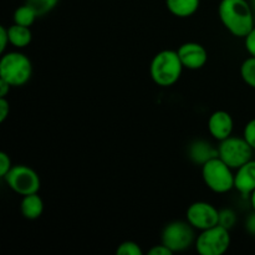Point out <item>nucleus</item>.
<instances>
[{
	"mask_svg": "<svg viewBox=\"0 0 255 255\" xmlns=\"http://www.w3.org/2000/svg\"><path fill=\"white\" fill-rule=\"evenodd\" d=\"M218 15L223 26L237 37H246L255 26L253 7L248 0H221Z\"/></svg>",
	"mask_w": 255,
	"mask_h": 255,
	"instance_id": "1",
	"label": "nucleus"
},
{
	"mask_svg": "<svg viewBox=\"0 0 255 255\" xmlns=\"http://www.w3.org/2000/svg\"><path fill=\"white\" fill-rule=\"evenodd\" d=\"M183 69L177 50H162L151 60L149 76L158 86L169 87L181 79Z\"/></svg>",
	"mask_w": 255,
	"mask_h": 255,
	"instance_id": "2",
	"label": "nucleus"
},
{
	"mask_svg": "<svg viewBox=\"0 0 255 255\" xmlns=\"http://www.w3.org/2000/svg\"><path fill=\"white\" fill-rule=\"evenodd\" d=\"M32 76V62L25 54L10 51L2 54L0 60V79L12 87L26 85Z\"/></svg>",
	"mask_w": 255,
	"mask_h": 255,
	"instance_id": "3",
	"label": "nucleus"
},
{
	"mask_svg": "<svg viewBox=\"0 0 255 255\" xmlns=\"http://www.w3.org/2000/svg\"><path fill=\"white\" fill-rule=\"evenodd\" d=\"M234 169L218 157L209 159L202 166L204 184L214 193H228L234 189Z\"/></svg>",
	"mask_w": 255,
	"mask_h": 255,
	"instance_id": "4",
	"label": "nucleus"
},
{
	"mask_svg": "<svg viewBox=\"0 0 255 255\" xmlns=\"http://www.w3.org/2000/svg\"><path fill=\"white\" fill-rule=\"evenodd\" d=\"M196 229L187 221H173L164 226L161 233V243L172 251V253H182L196 242Z\"/></svg>",
	"mask_w": 255,
	"mask_h": 255,
	"instance_id": "5",
	"label": "nucleus"
},
{
	"mask_svg": "<svg viewBox=\"0 0 255 255\" xmlns=\"http://www.w3.org/2000/svg\"><path fill=\"white\" fill-rule=\"evenodd\" d=\"M231 243V231L217 224L201 231L194 242V248L201 255H223L227 253Z\"/></svg>",
	"mask_w": 255,
	"mask_h": 255,
	"instance_id": "6",
	"label": "nucleus"
},
{
	"mask_svg": "<svg viewBox=\"0 0 255 255\" xmlns=\"http://www.w3.org/2000/svg\"><path fill=\"white\" fill-rule=\"evenodd\" d=\"M253 151L251 144L244 137L231 136L219 142V158L226 162L232 169H238L248 161L253 159Z\"/></svg>",
	"mask_w": 255,
	"mask_h": 255,
	"instance_id": "7",
	"label": "nucleus"
},
{
	"mask_svg": "<svg viewBox=\"0 0 255 255\" xmlns=\"http://www.w3.org/2000/svg\"><path fill=\"white\" fill-rule=\"evenodd\" d=\"M4 179L9 188L19 196L37 193L41 187L39 174L31 167L25 166V164L12 166Z\"/></svg>",
	"mask_w": 255,
	"mask_h": 255,
	"instance_id": "8",
	"label": "nucleus"
},
{
	"mask_svg": "<svg viewBox=\"0 0 255 255\" xmlns=\"http://www.w3.org/2000/svg\"><path fill=\"white\" fill-rule=\"evenodd\" d=\"M186 219L196 231H204L219 223V209L208 202H194L187 208Z\"/></svg>",
	"mask_w": 255,
	"mask_h": 255,
	"instance_id": "9",
	"label": "nucleus"
},
{
	"mask_svg": "<svg viewBox=\"0 0 255 255\" xmlns=\"http://www.w3.org/2000/svg\"><path fill=\"white\" fill-rule=\"evenodd\" d=\"M177 52L184 69L193 70V71L201 70L202 67L206 66L208 61V52L206 47L199 42H184L177 49Z\"/></svg>",
	"mask_w": 255,
	"mask_h": 255,
	"instance_id": "10",
	"label": "nucleus"
},
{
	"mask_svg": "<svg viewBox=\"0 0 255 255\" xmlns=\"http://www.w3.org/2000/svg\"><path fill=\"white\" fill-rule=\"evenodd\" d=\"M234 129V120L229 112L218 110L208 119V131L217 141H223L232 136Z\"/></svg>",
	"mask_w": 255,
	"mask_h": 255,
	"instance_id": "11",
	"label": "nucleus"
},
{
	"mask_svg": "<svg viewBox=\"0 0 255 255\" xmlns=\"http://www.w3.org/2000/svg\"><path fill=\"white\" fill-rule=\"evenodd\" d=\"M234 189L247 198L255 191V159H251L236 169Z\"/></svg>",
	"mask_w": 255,
	"mask_h": 255,
	"instance_id": "12",
	"label": "nucleus"
},
{
	"mask_svg": "<svg viewBox=\"0 0 255 255\" xmlns=\"http://www.w3.org/2000/svg\"><path fill=\"white\" fill-rule=\"evenodd\" d=\"M188 156L193 163L203 166L209 159L218 157V147H214L211 142L206 139H197L189 144Z\"/></svg>",
	"mask_w": 255,
	"mask_h": 255,
	"instance_id": "13",
	"label": "nucleus"
},
{
	"mask_svg": "<svg viewBox=\"0 0 255 255\" xmlns=\"http://www.w3.org/2000/svg\"><path fill=\"white\" fill-rule=\"evenodd\" d=\"M44 201L39 196V193L22 196L21 202H20V212L22 217L29 221L39 219L44 213Z\"/></svg>",
	"mask_w": 255,
	"mask_h": 255,
	"instance_id": "14",
	"label": "nucleus"
},
{
	"mask_svg": "<svg viewBox=\"0 0 255 255\" xmlns=\"http://www.w3.org/2000/svg\"><path fill=\"white\" fill-rule=\"evenodd\" d=\"M166 6L177 17H189L198 11L201 0H166Z\"/></svg>",
	"mask_w": 255,
	"mask_h": 255,
	"instance_id": "15",
	"label": "nucleus"
},
{
	"mask_svg": "<svg viewBox=\"0 0 255 255\" xmlns=\"http://www.w3.org/2000/svg\"><path fill=\"white\" fill-rule=\"evenodd\" d=\"M7 32H9L10 45L16 49H24L32 41V32L29 26H22L14 22L7 27Z\"/></svg>",
	"mask_w": 255,
	"mask_h": 255,
	"instance_id": "16",
	"label": "nucleus"
},
{
	"mask_svg": "<svg viewBox=\"0 0 255 255\" xmlns=\"http://www.w3.org/2000/svg\"><path fill=\"white\" fill-rule=\"evenodd\" d=\"M36 17L37 14L35 12V10L30 5H27L26 2L24 5H21V6L16 7L14 11V15H12V20H14L15 24L29 27L34 24Z\"/></svg>",
	"mask_w": 255,
	"mask_h": 255,
	"instance_id": "17",
	"label": "nucleus"
},
{
	"mask_svg": "<svg viewBox=\"0 0 255 255\" xmlns=\"http://www.w3.org/2000/svg\"><path fill=\"white\" fill-rule=\"evenodd\" d=\"M241 76L252 89H255V56L248 57L241 65Z\"/></svg>",
	"mask_w": 255,
	"mask_h": 255,
	"instance_id": "18",
	"label": "nucleus"
},
{
	"mask_svg": "<svg viewBox=\"0 0 255 255\" xmlns=\"http://www.w3.org/2000/svg\"><path fill=\"white\" fill-rule=\"evenodd\" d=\"M59 1L60 0H26L25 2L35 10L37 16H44L52 11L59 4Z\"/></svg>",
	"mask_w": 255,
	"mask_h": 255,
	"instance_id": "19",
	"label": "nucleus"
},
{
	"mask_svg": "<svg viewBox=\"0 0 255 255\" xmlns=\"http://www.w3.org/2000/svg\"><path fill=\"white\" fill-rule=\"evenodd\" d=\"M219 226L224 227V228L232 229L237 224V213L232 208H223L219 209Z\"/></svg>",
	"mask_w": 255,
	"mask_h": 255,
	"instance_id": "20",
	"label": "nucleus"
},
{
	"mask_svg": "<svg viewBox=\"0 0 255 255\" xmlns=\"http://www.w3.org/2000/svg\"><path fill=\"white\" fill-rule=\"evenodd\" d=\"M117 255H143V251L138 243L133 241H125L119 244L116 249Z\"/></svg>",
	"mask_w": 255,
	"mask_h": 255,
	"instance_id": "21",
	"label": "nucleus"
},
{
	"mask_svg": "<svg viewBox=\"0 0 255 255\" xmlns=\"http://www.w3.org/2000/svg\"><path fill=\"white\" fill-rule=\"evenodd\" d=\"M243 137L244 139L251 144L252 148L255 151V119L251 120V121L246 125L243 131Z\"/></svg>",
	"mask_w": 255,
	"mask_h": 255,
	"instance_id": "22",
	"label": "nucleus"
},
{
	"mask_svg": "<svg viewBox=\"0 0 255 255\" xmlns=\"http://www.w3.org/2000/svg\"><path fill=\"white\" fill-rule=\"evenodd\" d=\"M14 166L11 162V158H10L9 154L6 152L1 151L0 152V177L4 178L7 174V172L11 169V167Z\"/></svg>",
	"mask_w": 255,
	"mask_h": 255,
	"instance_id": "23",
	"label": "nucleus"
},
{
	"mask_svg": "<svg viewBox=\"0 0 255 255\" xmlns=\"http://www.w3.org/2000/svg\"><path fill=\"white\" fill-rule=\"evenodd\" d=\"M244 45H246V49L249 52V55L255 56V26L244 37Z\"/></svg>",
	"mask_w": 255,
	"mask_h": 255,
	"instance_id": "24",
	"label": "nucleus"
},
{
	"mask_svg": "<svg viewBox=\"0 0 255 255\" xmlns=\"http://www.w3.org/2000/svg\"><path fill=\"white\" fill-rule=\"evenodd\" d=\"M9 44H10V40H9L7 27L4 26V25H1V26H0V52H1V54H4Z\"/></svg>",
	"mask_w": 255,
	"mask_h": 255,
	"instance_id": "25",
	"label": "nucleus"
},
{
	"mask_svg": "<svg viewBox=\"0 0 255 255\" xmlns=\"http://www.w3.org/2000/svg\"><path fill=\"white\" fill-rule=\"evenodd\" d=\"M10 114V104L6 97H0V122H4Z\"/></svg>",
	"mask_w": 255,
	"mask_h": 255,
	"instance_id": "26",
	"label": "nucleus"
},
{
	"mask_svg": "<svg viewBox=\"0 0 255 255\" xmlns=\"http://www.w3.org/2000/svg\"><path fill=\"white\" fill-rule=\"evenodd\" d=\"M172 251L169 248H167L164 244H157V246H153L148 251V255H172Z\"/></svg>",
	"mask_w": 255,
	"mask_h": 255,
	"instance_id": "27",
	"label": "nucleus"
},
{
	"mask_svg": "<svg viewBox=\"0 0 255 255\" xmlns=\"http://www.w3.org/2000/svg\"><path fill=\"white\" fill-rule=\"evenodd\" d=\"M246 231L248 232L251 236L255 237V211L252 212L246 219Z\"/></svg>",
	"mask_w": 255,
	"mask_h": 255,
	"instance_id": "28",
	"label": "nucleus"
},
{
	"mask_svg": "<svg viewBox=\"0 0 255 255\" xmlns=\"http://www.w3.org/2000/svg\"><path fill=\"white\" fill-rule=\"evenodd\" d=\"M11 85L7 84L6 81L0 79V97H6L7 94L10 92V89H11Z\"/></svg>",
	"mask_w": 255,
	"mask_h": 255,
	"instance_id": "29",
	"label": "nucleus"
},
{
	"mask_svg": "<svg viewBox=\"0 0 255 255\" xmlns=\"http://www.w3.org/2000/svg\"><path fill=\"white\" fill-rule=\"evenodd\" d=\"M249 201H251L252 208H253V211H255V191L251 194V197H249Z\"/></svg>",
	"mask_w": 255,
	"mask_h": 255,
	"instance_id": "30",
	"label": "nucleus"
},
{
	"mask_svg": "<svg viewBox=\"0 0 255 255\" xmlns=\"http://www.w3.org/2000/svg\"><path fill=\"white\" fill-rule=\"evenodd\" d=\"M253 1H254V5H255V0H253Z\"/></svg>",
	"mask_w": 255,
	"mask_h": 255,
	"instance_id": "31",
	"label": "nucleus"
}]
</instances>
